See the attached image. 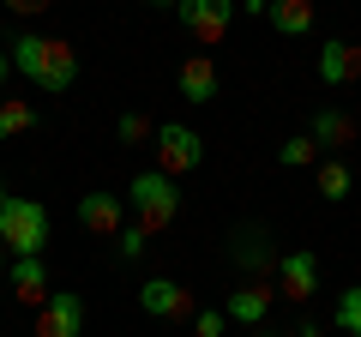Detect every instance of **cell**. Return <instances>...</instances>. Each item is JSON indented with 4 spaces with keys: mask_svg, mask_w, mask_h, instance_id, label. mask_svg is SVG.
I'll return each mask as SVG.
<instances>
[{
    "mask_svg": "<svg viewBox=\"0 0 361 337\" xmlns=\"http://www.w3.org/2000/svg\"><path fill=\"white\" fill-rule=\"evenodd\" d=\"M139 307L151 313V319H187V313H193V289H180L175 277H145Z\"/></svg>",
    "mask_w": 361,
    "mask_h": 337,
    "instance_id": "cell-9",
    "label": "cell"
},
{
    "mask_svg": "<svg viewBox=\"0 0 361 337\" xmlns=\"http://www.w3.org/2000/svg\"><path fill=\"white\" fill-rule=\"evenodd\" d=\"M223 325H229V313H223V307H199L193 313V337H223Z\"/></svg>",
    "mask_w": 361,
    "mask_h": 337,
    "instance_id": "cell-23",
    "label": "cell"
},
{
    "mask_svg": "<svg viewBox=\"0 0 361 337\" xmlns=\"http://www.w3.org/2000/svg\"><path fill=\"white\" fill-rule=\"evenodd\" d=\"M175 13H180V30L211 49V42L229 37V25H235V13H241V6H235V0H180Z\"/></svg>",
    "mask_w": 361,
    "mask_h": 337,
    "instance_id": "cell-5",
    "label": "cell"
},
{
    "mask_svg": "<svg viewBox=\"0 0 361 337\" xmlns=\"http://www.w3.org/2000/svg\"><path fill=\"white\" fill-rule=\"evenodd\" d=\"M13 73H25L37 91H73L78 85V49L61 37H37V30H18L13 37Z\"/></svg>",
    "mask_w": 361,
    "mask_h": 337,
    "instance_id": "cell-1",
    "label": "cell"
},
{
    "mask_svg": "<svg viewBox=\"0 0 361 337\" xmlns=\"http://www.w3.org/2000/svg\"><path fill=\"white\" fill-rule=\"evenodd\" d=\"M157 168H163V175H193L199 163H205V139H199L193 127H180V121H163V127H157Z\"/></svg>",
    "mask_w": 361,
    "mask_h": 337,
    "instance_id": "cell-4",
    "label": "cell"
},
{
    "mask_svg": "<svg viewBox=\"0 0 361 337\" xmlns=\"http://www.w3.org/2000/svg\"><path fill=\"white\" fill-rule=\"evenodd\" d=\"M6 277H13V295L25 301V307H42V301H49V265L42 259H13Z\"/></svg>",
    "mask_w": 361,
    "mask_h": 337,
    "instance_id": "cell-15",
    "label": "cell"
},
{
    "mask_svg": "<svg viewBox=\"0 0 361 337\" xmlns=\"http://www.w3.org/2000/svg\"><path fill=\"white\" fill-rule=\"evenodd\" d=\"M78 223L90 235H121L127 229V193H78Z\"/></svg>",
    "mask_w": 361,
    "mask_h": 337,
    "instance_id": "cell-10",
    "label": "cell"
},
{
    "mask_svg": "<svg viewBox=\"0 0 361 337\" xmlns=\"http://www.w3.org/2000/svg\"><path fill=\"white\" fill-rule=\"evenodd\" d=\"M54 0H6V13H18V18H37V13H49Z\"/></svg>",
    "mask_w": 361,
    "mask_h": 337,
    "instance_id": "cell-24",
    "label": "cell"
},
{
    "mask_svg": "<svg viewBox=\"0 0 361 337\" xmlns=\"http://www.w3.org/2000/svg\"><path fill=\"white\" fill-rule=\"evenodd\" d=\"M0 199H6V181H0Z\"/></svg>",
    "mask_w": 361,
    "mask_h": 337,
    "instance_id": "cell-30",
    "label": "cell"
},
{
    "mask_svg": "<svg viewBox=\"0 0 361 337\" xmlns=\"http://www.w3.org/2000/svg\"><path fill=\"white\" fill-rule=\"evenodd\" d=\"M229 259L241 265V271H277V247H271V235L259 229V223H241V229L229 235Z\"/></svg>",
    "mask_w": 361,
    "mask_h": 337,
    "instance_id": "cell-11",
    "label": "cell"
},
{
    "mask_svg": "<svg viewBox=\"0 0 361 337\" xmlns=\"http://www.w3.org/2000/svg\"><path fill=\"white\" fill-rule=\"evenodd\" d=\"M271 307H277V289H265V283H241V289H229V307H223V313H229L235 325H253V331H259Z\"/></svg>",
    "mask_w": 361,
    "mask_h": 337,
    "instance_id": "cell-14",
    "label": "cell"
},
{
    "mask_svg": "<svg viewBox=\"0 0 361 337\" xmlns=\"http://www.w3.org/2000/svg\"><path fill=\"white\" fill-rule=\"evenodd\" d=\"M349 187H355V175H349L343 157H319V193H325V205H343Z\"/></svg>",
    "mask_w": 361,
    "mask_h": 337,
    "instance_id": "cell-17",
    "label": "cell"
},
{
    "mask_svg": "<svg viewBox=\"0 0 361 337\" xmlns=\"http://www.w3.org/2000/svg\"><path fill=\"white\" fill-rule=\"evenodd\" d=\"M145 6H157V13H175V6H180V0H145Z\"/></svg>",
    "mask_w": 361,
    "mask_h": 337,
    "instance_id": "cell-28",
    "label": "cell"
},
{
    "mask_svg": "<svg viewBox=\"0 0 361 337\" xmlns=\"http://www.w3.org/2000/svg\"><path fill=\"white\" fill-rule=\"evenodd\" d=\"M37 337H85V295L49 289V301L37 307Z\"/></svg>",
    "mask_w": 361,
    "mask_h": 337,
    "instance_id": "cell-7",
    "label": "cell"
},
{
    "mask_svg": "<svg viewBox=\"0 0 361 337\" xmlns=\"http://www.w3.org/2000/svg\"><path fill=\"white\" fill-rule=\"evenodd\" d=\"M271 25L277 37H313V0H271Z\"/></svg>",
    "mask_w": 361,
    "mask_h": 337,
    "instance_id": "cell-16",
    "label": "cell"
},
{
    "mask_svg": "<svg viewBox=\"0 0 361 337\" xmlns=\"http://www.w3.org/2000/svg\"><path fill=\"white\" fill-rule=\"evenodd\" d=\"M115 133H121V145H145V139H157V127L139 115V109H127V115L115 121Z\"/></svg>",
    "mask_w": 361,
    "mask_h": 337,
    "instance_id": "cell-22",
    "label": "cell"
},
{
    "mask_svg": "<svg viewBox=\"0 0 361 337\" xmlns=\"http://www.w3.org/2000/svg\"><path fill=\"white\" fill-rule=\"evenodd\" d=\"M127 211H133V223H145L151 235H163L169 223L180 217V181H175V175H163V168H145V175H133V187H127Z\"/></svg>",
    "mask_w": 361,
    "mask_h": 337,
    "instance_id": "cell-3",
    "label": "cell"
},
{
    "mask_svg": "<svg viewBox=\"0 0 361 337\" xmlns=\"http://www.w3.org/2000/svg\"><path fill=\"white\" fill-rule=\"evenodd\" d=\"M277 295L289 301H313L319 295V253L313 247H289V253H277Z\"/></svg>",
    "mask_w": 361,
    "mask_h": 337,
    "instance_id": "cell-6",
    "label": "cell"
},
{
    "mask_svg": "<svg viewBox=\"0 0 361 337\" xmlns=\"http://www.w3.org/2000/svg\"><path fill=\"white\" fill-rule=\"evenodd\" d=\"M331 325H337V331H349V337H361V283H355V289H337Z\"/></svg>",
    "mask_w": 361,
    "mask_h": 337,
    "instance_id": "cell-19",
    "label": "cell"
},
{
    "mask_svg": "<svg viewBox=\"0 0 361 337\" xmlns=\"http://www.w3.org/2000/svg\"><path fill=\"white\" fill-rule=\"evenodd\" d=\"M307 139L319 145V157H337L343 145H355V115H349V109H337V103H325L319 115H313Z\"/></svg>",
    "mask_w": 361,
    "mask_h": 337,
    "instance_id": "cell-13",
    "label": "cell"
},
{
    "mask_svg": "<svg viewBox=\"0 0 361 337\" xmlns=\"http://www.w3.org/2000/svg\"><path fill=\"white\" fill-rule=\"evenodd\" d=\"M175 85H180V97H187L193 109H205V103H217V97H223V73H217L211 54H187L180 73H175Z\"/></svg>",
    "mask_w": 361,
    "mask_h": 337,
    "instance_id": "cell-8",
    "label": "cell"
},
{
    "mask_svg": "<svg viewBox=\"0 0 361 337\" xmlns=\"http://www.w3.org/2000/svg\"><path fill=\"white\" fill-rule=\"evenodd\" d=\"M313 73H319L325 85H361V49H355V42H343V37H325Z\"/></svg>",
    "mask_w": 361,
    "mask_h": 337,
    "instance_id": "cell-12",
    "label": "cell"
},
{
    "mask_svg": "<svg viewBox=\"0 0 361 337\" xmlns=\"http://www.w3.org/2000/svg\"><path fill=\"white\" fill-rule=\"evenodd\" d=\"M235 6H241V13H253V18H265V13H271V0H235Z\"/></svg>",
    "mask_w": 361,
    "mask_h": 337,
    "instance_id": "cell-26",
    "label": "cell"
},
{
    "mask_svg": "<svg viewBox=\"0 0 361 337\" xmlns=\"http://www.w3.org/2000/svg\"><path fill=\"white\" fill-rule=\"evenodd\" d=\"M0 247L13 259H42V247H49V211L25 193H6L0 199Z\"/></svg>",
    "mask_w": 361,
    "mask_h": 337,
    "instance_id": "cell-2",
    "label": "cell"
},
{
    "mask_svg": "<svg viewBox=\"0 0 361 337\" xmlns=\"http://www.w3.org/2000/svg\"><path fill=\"white\" fill-rule=\"evenodd\" d=\"M253 337H283V331H265V325H259ZM289 337H325V325H313V319H301V325H295V331H289Z\"/></svg>",
    "mask_w": 361,
    "mask_h": 337,
    "instance_id": "cell-25",
    "label": "cell"
},
{
    "mask_svg": "<svg viewBox=\"0 0 361 337\" xmlns=\"http://www.w3.org/2000/svg\"><path fill=\"white\" fill-rule=\"evenodd\" d=\"M37 127V103L25 97H0V139H18V133Z\"/></svg>",
    "mask_w": 361,
    "mask_h": 337,
    "instance_id": "cell-18",
    "label": "cell"
},
{
    "mask_svg": "<svg viewBox=\"0 0 361 337\" xmlns=\"http://www.w3.org/2000/svg\"><path fill=\"white\" fill-rule=\"evenodd\" d=\"M0 271H6V247H0Z\"/></svg>",
    "mask_w": 361,
    "mask_h": 337,
    "instance_id": "cell-29",
    "label": "cell"
},
{
    "mask_svg": "<svg viewBox=\"0 0 361 337\" xmlns=\"http://www.w3.org/2000/svg\"><path fill=\"white\" fill-rule=\"evenodd\" d=\"M6 78H13V54L0 49V85H6Z\"/></svg>",
    "mask_w": 361,
    "mask_h": 337,
    "instance_id": "cell-27",
    "label": "cell"
},
{
    "mask_svg": "<svg viewBox=\"0 0 361 337\" xmlns=\"http://www.w3.org/2000/svg\"><path fill=\"white\" fill-rule=\"evenodd\" d=\"M277 163H283V168H307V163H319V145H313L307 133H295V139L277 145Z\"/></svg>",
    "mask_w": 361,
    "mask_h": 337,
    "instance_id": "cell-21",
    "label": "cell"
},
{
    "mask_svg": "<svg viewBox=\"0 0 361 337\" xmlns=\"http://www.w3.org/2000/svg\"><path fill=\"white\" fill-rule=\"evenodd\" d=\"M115 253H121L127 265H139L145 253H151V229H145V223H127V229L115 235Z\"/></svg>",
    "mask_w": 361,
    "mask_h": 337,
    "instance_id": "cell-20",
    "label": "cell"
}]
</instances>
